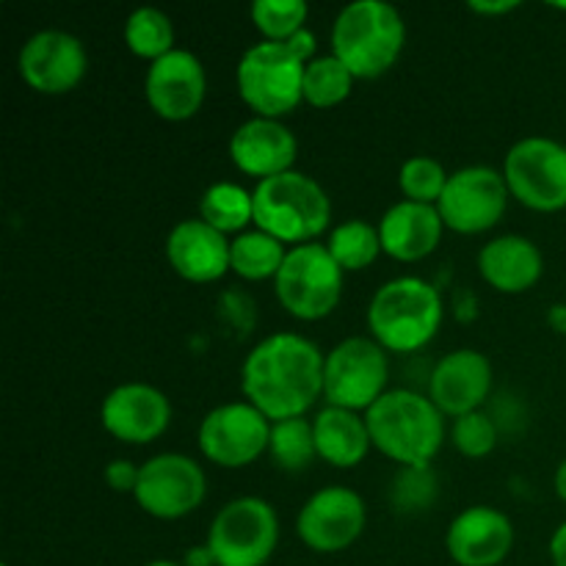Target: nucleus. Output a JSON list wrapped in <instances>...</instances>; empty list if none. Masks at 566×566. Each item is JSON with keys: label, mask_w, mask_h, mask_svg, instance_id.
<instances>
[{"label": "nucleus", "mask_w": 566, "mask_h": 566, "mask_svg": "<svg viewBox=\"0 0 566 566\" xmlns=\"http://www.w3.org/2000/svg\"><path fill=\"white\" fill-rule=\"evenodd\" d=\"M199 219L213 230L224 232L227 238L241 235L249 230V224H254V193L241 182H213L205 188L199 199Z\"/></svg>", "instance_id": "25"}, {"label": "nucleus", "mask_w": 566, "mask_h": 566, "mask_svg": "<svg viewBox=\"0 0 566 566\" xmlns=\"http://www.w3.org/2000/svg\"><path fill=\"white\" fill-rule=\"evenodd\" d=\"M437 501V475L431 468H398L390 484V503L401 514L429 512Z\"/></svg>", "instance_id": "33"}, {"label": "nucleus", "mask_w": 566, "mask_h": 566, "mask_svg": "<svg viewBox=\"0 0 566 566\" xmlns=\"http://www.w3.org/2000/svg\"><path fill=\"white\" fill-rule=\"evenodd\" d=\"M254 193V227L285 247L313 243L332 227V199L315 177L291 169L260 180Z\"/></svg>", "instance_id": "5"}, {"label": "nucleus", "mask_w": 566, "mask_h": 566, "mask_svg": "<svg viewBox=\"0 0 566 566\" xmlns=\"http://www.w3.org/2000/svg\"><path fill=\"white\" fill-rule=\"evenodd\" d=\"M451 442L462 457L468 459H484L501 442V429L492 420L490 412L479 409V412L462 415V418L453 420L451 426Z\"/></svg>", "instance_id": "34"}, {"label": "nucleus", "mask_w": 566, "mask_h": 566, "mask_svg": "<svg viewBox=\"0 0 566 566\" xmlns=\"http://www.w3.org/2000/svg\"><path fill=\"white\" fill-rule=\"evenodd\" d=\"M501 171L512 199L523 208L536 213H558L566 208V147L556 138H520L509 147Z\"/></svg>", "instance_id": "10"}, {"label": "nucleus", "mask_w": 566, "mask_h": 566, "mask_svg": "<svg viewBox=\"0 0 566 566\" xmlns=\"http://www.w3.org/2000/svg\"><path fill=\"white\" fill-rule=\"evenodd\" d=\"M287 249L282 241L271 238L269 232L252 230L241 232L230 241V269L232 274L241 276L247 282H263V280H276L282 263L287 258Z\"/></svg>", "instance_id": "26"}, {"label": "nucleus", "mask_w": 566, "mask_h": 566, "mask_svg": "<svg viewBox=\"0 0 566 566\" xmlns=\"http://www.w3.org/2000/svg\"><path fill=\"white\" fill-rule=\"evenodd\" d=\"M199 451L224 470H241L269 453L271 420L249 401H230L210 409L197 431Z\"/></svg>", "instance_id": "11"}, {"label": "nucleus", "mask_w": 566, "mask_h": 566, "mask_svg": "<svg viewBox=\"0 0 566 566\" xmlns=\"http://www.w3.org/2000/svg\"><path fill=\"white\" fill-rule=\"evenodd\" d=\"M346 271L337 265L326 243L313 241L287 249L274 280L276 302L298 321H321L337 310L343 298Z\"/></svg>", "instance_id": "7"}, {"label": "nucleus", "mask_w": 566, "mask_h": 566, "mask_svg": "<svg viewBox=\"0 0 566 566\" xmlns=\"http://www.w3.org/2000/svg\"><path fill=\"white\" fill-rule=\"evenodd\" d=\"M492 363L486 354L475 348H457L448 352L434 365L429 376V392L446 418H462V415L479 412L492 396Z\"/></svg>", "instance_id": "18"}, {"label": "nucleus", "mask_w": 566, "mask_h": 566, "mask_svg": "<svg viewBox=\"0 0 566 566\" xmlns=\"http://www.w3.org/2000/svg\"><path fill=\"white\" fill-rule=\"evenodd\" d=\"M451 171L431 155H412L398 169V188L403 199L420 205H437L442 199V191L448 186Z\"/></svg>", "instance_id": "32"}, {"label": "nucleus", "mask_w": 566, "mask_h": 566, "mask_svg": "<svg viewBox=\"0 0 566 566\" xmlns=\"http://www.w3.org/2000/svg\"><path fill=\"white\" fill-rule=\"evenodd\" d=\"M249 14L265 42H287L307 28L310 6L304 0H254Z\"/></svg>", "instance_id": "31"}, {"label": "nucleus", "mask_w": 566, "mask_h": 566, "mask_svg": "<svg viewBox=\"0 0 566 566\" xmlns=\"http://www.w3.org/2000/svg\"><path fill=\"white\" fill-rule=\"evenodd\" d=\"M357 77L337 55H318L304 70V103L313 108H335L346 103Z\"/></svg>", "instance_id": "29"}, {"label": "nucleus", "mask_w": 566, "mask_h": 566, "mask_svg": "<svg viewBox=\"0 0 566 566\" xmlns=\"http://www.w3.org/2000/svg\"><path fill=\"white\" fill-rule=\"evenodd\" d=\"M205 545L216 566H265L280 545L276 509L263 497H235L216 512Z\"/></svg>", "instance_id": "8"}, {"label": "nucleus", "mask_w": 566, "mask_h": 566, "mask_svg": "<svg viewBox=\"0 0 566 566\" xmlns=\"http://www.w3.org/2000/svg\"><path fill=\"white\" fill-rule=\"evenodd\" d=\"M390 357L374 337H346L324 359V398L329 407L368 412L387 392Z\"/></svg>", "instance_id": "9"}, {"label": "nucleus", "mask_w": 566, "mask_h": 566, "mask_svg": "<svg viewBox=\"0 0 566 566\" xmlns=\"http://www.w3.org/2000/svg\"><path fill=\"white\" fill-rule=\"evenodd\" d=\"M509 197L512 193L503 171L492 166H464L451 171L437 210L446 221V230L459 235H481L506 216Z\"/></svg>", "instance_id": "13"}, {"label": "nucleus", "mask_w": 566, "mask_h": 566, "mask_svg": "<svg viewBox=\"0 0 566 566\" xmlns=\"http://www.w3.org/2000/svg\"><path fill=\"white\" fill-rule=\"evenodd\" d=\"M177 31L175 22L166 11L155 9V6H142V9L130 11L125 20V44L133 55L144 61H158L166 53L177 48Z\"/></svg>", "instance_id": "27"}, {"label": "nucleus", "mask_w": 566, "mask_h": 566, "mask_svg": "<svg viewBox=\"0 0 566 566\" xmlns=\"http://www.w3.org/2000/svg\"><path fill=\"white\" fill-rule=\"evenodd\" d=\"M138 473H142V464H133L130 459H114V462L105 464L103 479L105 486L122 495H133L138 486Z\"/></svg>", "instance_id": "35"}, {"label": "nucleus", "mask_w": 566, "mask_h": 566, "mask_svg": "<svg viewBox=\"0 0 566 566\" xmlns=\"http://www.w3.org/2000/svg\"><path fill=\"white\" fill-rule=\"evenodd\" d=\"M208 495V479L197 459L186 453H158L147 459L133 492L138 509L155 520H182L197 512Z\"/></svg>", "instance_id": "12"}, {"label": "nucleus", "mask_w": 566, "mask_h": 566, "mask_svg": "<svg viewBox=\"0 0 566 566\" xmlns=\"http://www.w3.org/2000/svg\"><path fill=\"white\" fill-rule=\"evenodd\" d=\"M368 509L354 490L340 484L321 486L296 514V534L304 547L321 556L343 553L363 536Z\"/></svg>", "instance_id": "14"}, {"label": "nucleus", "mask_w": 566, "mask_h": 566, "mask_svg": "<svg viewBox=\"0 0 566 566\" xmlns=\"http://www.w3.org/2000/svg\"><path fill=\"white\" fill-rule=\"evenodd\" d=\"M446 547L459 566H497L512 553L514 525L501 509L470 506L448 525Z\"/></svg>", "instance_id": "20"}, {"label": "nucleus", "mask_w": 566, "mask_h": 566, "mask_svg": "<svg viewBox=\"0 0 566 566\" xmlns=\"http://www.w3.org/2000/svg\"><path fill=\"white\" fill-rule=\"evenodd\" d=\"M407 44V22L387 0H354L332 22V55L357 81H374L390 72Z\"/></svg>", "instance_id": "3"}, {"label": "nucleus", "mask_w": 566, "mask_h": 566, "mask_svg": "<svg viewBox=\"0 0 566 566\" xmlns=\"http://www.w3.org/2000/svg\"><path fill=\"white\" fill-rule=\"evenodd\" d=\"M547 324H551L558 335L566 337V302L553 304L551 313H547Z\"/></svg>", "instance_id": "40"}, {"label": "nucleus", "mask_w": 566, "mask_h": 566, "mask_svg": "<svg viewBox=\"0 0 566 566\" xmlns=\"http://www.w3.org/2000/svg\"><path fill=\"white\" fill-rule=\"evenodd\" d=\"M381 252L390 254L398 263H420L429 258L442 241L446 221L437 205H420L401 199L390 205L379 219Z\"/></svg>", "instance_id": "22"}, {"label": "nucleus", "mask_w": 566, "mask_h": 566, "mask_svg": "<svg viewBox=\"0 0 566 566\" xmlns=\"http://www.w3.org/2000/svg\"><path fill=\"white\" fill-rule=\"evenodd\" d=\"M304 70L307 64L285 42L260 39L238 61V94L254 116L282 119L304 103Z\"/></svg>", "instance_id": "6"}, {"label": "nucleus", "mask_w": 566, "mask_h": 566, "mask_svg": "<svg viewBox=\"0 0 566 566\" xmlns=\"http://www.w3.org/2000/svg\"><path fill=\"white\" fill-rule=\"evenodd\" d=\"M147 566H182V564H177V562H149Z\"/></svg>", "instance_id": "42"}, {"label": "nucleus", "mask_w": 566, "mask_h": 566, "mask_svg": "<svg viewBox=\"0 0 566 566\" xmlns=\"http://www.w3.org/2000/svg\"><path fill=\"white\" fill-rule=\"evenodd\" d=\"M269 457L274 459L276 468L287 470V473H298V470L310 468L318 459L313 420L291 418L280 420V423H271Z\"/></svg>", "instance_id": "30"}, {"label": "nucleus", "mask_w": 566, "mask_h": 566, "mask_svg": "<svg viewBox=\"0 0 566 566\" xmlns=\"http://www.w3.org/2000/svg\"><path fill=\"white\" fill-rule=\"evenodd\" d=\"M324 243L346 274L348 271H365L381 254L379 227L370 224L368 219L340 221L337 227H332Z\"/></svg>", "instance_id": "28"}, {"label": "nucleus", "mask_w": 566, "mask_h": 566, "mask_svg": "<svg viewBox=\"0 0 566 566\" xmlns=\"http://www.w3.org/2000/svg\"><path fill=\"white\" fill-rule=\"evenodd\" d=\"M520 9L517 0H473L470 3V11H475V14H484V17H495V14H509V11Z\"/></svg>", "instance_id": "37"}, {"label": "nucleus", "mask_w": 566, "mask_h": 566, "mask_svg": "<svg viewBox=\"0 0 566 566\" xmlns=\"http://www.w3.org/2000/svg\"><path fill=\"white\" fill-rule=\"evenodd\" d=\"M324 359L318 343L296 332L263 337L241 365V390L271 423L307 418L324 396Z\"/></svg>", "instance_id": "1"}, {"label": "nucleus", "mask_w": 566, "mask_h": 566, "mask_svg": "<svg viewBox=\"0 0 566 566\" xmlns=\"http://www.w3.org/2000/svg\"><path fill=\"white\" fill-rule=\"evenodd\" d=\"M99 423L114 440L127 446H149L169 429L171 401L155 385L125 381L103 398Z\"/></svg>", "instance_id": "17"}, {"label": "nucleus", "mask_w": 566, "mask_h": 566, "mask_svg": "<svg viewBox=\"0 0 566 566\" xmlns=\"http://www.w3.org/2000/svg\"><path fill=\"white\" fill-rule=\"evenodd\" d=\"M542 271H545V258L539 247L525 235H497L479 252L481 280L509 296L531 291L542 280Z\"/></svg>", "instance_id": "23"}, {"label": "nucleus", "mask_w": 566, "mask_h": 566, "mask_svg": "<svg viewBox=\"0 0 566 566\" xmlns=\"http://www.w3.org/2000/svg\"><path fill=\"white\" fill-rule=\"evenodd\" d=\"M230 241L202 219H182L166 235V260L177 276L193 285L219 282L230 269Z\"/></svg>", "instance_id": "21"}, {"label": "nucleus", "mask_w": 566, "mask_h": 566, "mask_svg": "<svg viewBox=\"0 0 566 566\" xmlns=\"http://www.w3.org/2000/svg\"><path fill=\"white\" fill-rule=\"evenodd\" d=\"M374 448L398 468H431L446 442V415L409 387L387 390L365 412Z\"/></svg>", "instance_id": "2"}, {"label": "nucleus", "mask_w": 566, "mask_h": 566, "mask_svg": "<svg viewBox=\"0 0 566 566\" xmlns=\"http://www.w3.org/2000/svg\"><path fill=\"white\" fill-rule=\"evenodd\" d=\"M313 434L321 462L337 470H352L363 464L374 448L368 420L363 412H352V409L324 407L313 418Z\"/></svg>", "instance_id": "24"}, {"label": "nucleus", "mask_w": 566, "mask_h": 566, "mask_svg": "<svg viewBox=\"0 0 566 566\" xmlns=\"http://www.w3.org/2000/svg\"><path fill=\"white\" fill-rule=\"evenodd\" d=\"M20 77L36 94H66L81 86L88 72V55L81 39L61 28L36 31L17 55Z\"/></svg>", "instance_id": "15"}, {"label": "nucleus", "mask_w": 566, "mask_h": 566, "mask_svg": "<svg viewBox=\"0 0 566 566\" xmlns=\"http://www.w3.org/2000/svg\"><path fill=\"white\" fill-rule=\"evenodd\" d=\"M227 149L235 169L260 182L293 169L298 142L282 119L252 116L232 130Z\"/></svg>", "instance_id": "19"}, {"label": "nucleus", "mask_w": 566, "mask_h": 566, "mask_svg": "<svg viewBox=\"0 0 566 566\" xmlns=\"http://www.w3.org/2000/svg\"><path fill=\"white\" fill-rule=\"evenodd\" d=\"M182 566H216V558L208 545H193L182 556Z\"/></svg>", "instance_id": "39"}, {"label": "nucleus", "mask_w": 566, "mask_h": 566, "mask_svg": "<svg viewBox=\"0 0 566 566\" xmlns=\"http://www.w3.org/2000/svg\"><path fill=\"white\" fill-rule=\"evenodd\" d=\"M368 332L387 354L423 352L446 321L440 291L420 276H396L368 304Z\"/></svg>", "instance_id": "4"}, {"label": "nucleus", "mask_w": 566, "mask_h": 566, "mask_svg": "<svg viewBox=\"0 0 566 566\" xmlns=\"http://www.w3.org/2000/svg\"><path fill=\"white\" fill-rule=\"evenodd\" d=\"M551 562H553V566H566V523H562L556 531H553Z\"/></svg>", "instance_id": "38"}, {"label": "nucleus", "mask_w": 566, "mask_h": 566, "mask_svg": "<svg viewBox=\"0 0 566 566\" xmlns=\"http://www.w3.org/2000/svg\"><path fill=\"white\" fill-rule=\"evenodd\" d=\"M144 97L160 119H193L208 97V72L199 55L186 48H175L164 59L153 61L144 75Z\"/></svg>", "instance_id": "16"}, {"label": "nucleus", "mask_w": 566, "mask_h": 566, "mask_svg": "<svg viewBox=\"0 0 566 566\" xmlns=\"http://www.w3.org/2000/svg\"><path fill=\"white\" fill-rule=\"evenodd\" d=\"M553 490H556V495L566 503V459L558 464L556 473H553Z\"/></svg>", "instance_id": "41"}, {"label": "nucleus", "mask_w": 566, "mask_h": 566, "mask_svg": "<svg viewBox=\"0 0 566 566\" xmlns=\"http://www.w3.org/2000/svg\"><path fill=\"white\" fill-rule=\"evenodd\" d=\"M285 44L293 50V55H296V59L304 61V64H310L313 59H318V55H315V50H318V39H315V33L310 31V28L298 31L296 36L287 39Z\"/></svg>", "instance_id": "36"}]
</instances>
